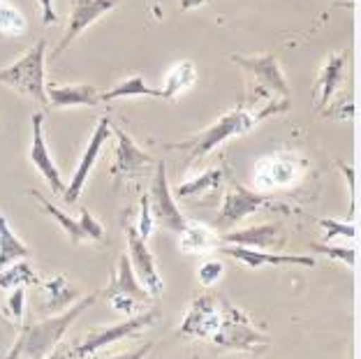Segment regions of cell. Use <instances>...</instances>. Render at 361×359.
Segmentation results:
<instances>
[{
    "instance_id": "cell-35",
    "label": "cell",
    "mask_w": 361,
    "mask_h": 359,
    "mask_svg": "<svg viewBox=\"0 0 361 359\" xmlns=\"http://www.w3.org/2000/svg\"><path fill=\"white\" fill-rule=\"evenodd\" d=\"M142 209H139V227H137V234L142 236V239L146 241L149 236L153 234V214H151V207H149V197L146 195H142Z\"/></svg>"
},
{
    "instance_id": "cell-9",
    "label": "cell",
    "mask_w": 361,
    "mask_h": 359,
    "mask_svg": "<svg viewBox=\"0 0 361 359\" xmlns=\"http://www.w3.org/2000/svg\"><path fill=\"white\" fill-rule=\"evenodd\" d=\"M149 207L153 220H160L162 225L169 227L171 232H180L185 225V216L180 214V209L176 207L174 195L169 190V181H167V165L165 162H155V174L151 181V190H149Z\"/></svg>"
},
{
    "instance_id": "cell-7",
    "label": "cell",
    "mask_w": 361,
    "mask_h": 359,
    "mask_svg": "<svg viewBox=\"0 0 361 359\" xmlns=\"http://www.w3.org/2000/svg\"><path fill=\"white\" fill-rule=\"evenodd\" d=\"M104 297L109 299L114 311H118L128 317L135 315L137 304H149V301L153 299L149 292L142 288V283L137 281V276L133 272V267H130V260H128L126 252L118 257V267H116V272L111 274V281H109V285H106Z\"/></svg>"
},
{
    "instance_id": "cell-23",
    "label": "cell",
    "mask_w": 361,
    "mask_h": 359,
    "mask_svg": "<svg viewBox=\"0 0 361 359\" xmlns=\"http://www.w3.org/2000/svg\"><path fill=\"white\" fill-rule=\"evenodd\" d=\"M30 255V248L14 234L10 220L0 211V269L10 267L16 260H26Z\"/></svg>"
},
{
    "instance_id": "cell-14",
    "label": "cell",
    "mask_w": 361,
    "mask_h": 359,
    "mask_svg": "<svg viewBox=\"0 0 361 359\" xmlns=\"http://www.w3.org/2000/svg\"><path fill=\"white\" fill-rule=\"evenodd\" d=\"M306 162L292 156H269L255 165V183L259 193H269L274 188L294 183L301 176Z\"/></svg>"
},
{
    "instance_id": "cell-41",
    "label": "cell",
    "mask_w": 361,
    "mask_h": 359,
    "mask_svg": "<svg viewBox=\"0 0 361 359\" xmlns=\"http://www.w3.org/2000/svg\"><path fill=\"white\" fill-rule=\"evenodd\" d=\"M44 359H70V353H68V350H65L63 346H56Z\"/></svg>"
},
{
    "instance_id": "cell-4",
    "label": "cell",
    "mask_w": 361,
    "mask_h": 359,
    "mask_svg": "<svg viewBox=\"0 0 361 359\" xmlns=\"http://www.w3.org/2000/svg\"><path fill=\"white\" fill-rule=\"evenodd\" d=\"M44 54H47V39H39L21 59H16L5 70H0V81L5 86H10L12 91L32 97L39 104H49L47 84H44Z\"/></svg>"
},
{
    "instance_id": "cell-17",
    "label": "cell",
    "mask_w": 361,
    "mask_h": 359,
    "mask_svg": "<svg viewBox=\"0 0 361 359\" xmlns=\"http://www.w3.org/2000/svg\"><path fill=\"white\" fill-rule=\"evenodd\" d=\"M285 243L283 230L278 225H252L245 230L229 232L220 239V246H243L255 250H274Z\"/></svg>"
},
{
    "instance_id": "cell-16",
    "label": "cell",
    "mask_w": 361,
    "mask_h": 359,
    "mask_svg": "<svg viewBox=\"0 0 361 359\" xmlns=\"http://www.w3.org/2000/svg\"><path fill=\"white\" fill-rule=\"evenodd\" d=\"M223 252L236 262L245 264L248 269L259 267H306L315 269L317 260L310 255H285V252H269V250H255L243 246H223Z\"/></svg>"
},
{
    "instance_id": "cell-8",
    "label": "cell",
    "mask_w": 361,
    "mask_h": 359,
    "mask_svg": "<svg viewBox=\"0 0 361 359\" xmlns=\"http://www.w3.org/2000/svg\"><path fill=\"white\" fill-rule=\"evenodd\" d=\"M220 317H223V297L216 295V292H207V295H200L190 304L178 324V334L180 336L211 341L213 334L218 331Z\"/></svg>"
},
{
    "instance_id": "cell-30",
    "label": "cell",
    "mask_w": 361,
    "mask_h": 359,
    "mask_svg": "<svg viewBox=\"0 0 361 359\" xmlns=\"http://www.w3.org/2000/svg\"><path fill=\"white\" fill-rule=\"evenodd\" d=\"M26 30V19L10 5H0V32L16 37Z\"/></svg>"
},
{
    "instance_id": "cell-15",
    "label": "cell",
    "mask_w": 361,
    "mask_h": 359,
    "mask_svg": "<svg viewBox=\"0 0 361 359\" xmlns=\"http://www.w3.org/2000/svg\"><path fill=\"white\" fill-rule=\"evenodd\" d=\"M30 162L35 165V169L39 172V176L44 178L47 185L51 188L54 195H63L65 193V183L61 178L59 167L49 153V146H47V137H44V114L42 111H35L32 114V142H30Z\"/></svg>"
},
{
    "instance_id": "cell-38",
    "label": "cell",
    "mask_w": 361,
    "mask_h": 359,
    "mask_svg": "<svg viewBox=\"0 0 361 359\" xmlns=\"http://www.w3.org/2000/svg\"><path fill=\"white\" fill-rule=\"evenodd\" d=\"M153 348H155V343H153V341H149V343H142L139 348L130 350V353L114 355V357H109V359H146V355H149Z\"/></svg>"
},
{
    "instance_id": "cell-5",
    "label": "cell",
    "mask_w": 361,
    "mask_h": 359,
    "mask_svg": "<svg viewBox=\"0 0 361 359\" xmlns=\"http://www.w3.org/2000/svg\"><path fill=\"white\" fill-rule=\"evenodd\" d=\"M158 320H160V308H151V311L137 313V315L128 317V320H123L118 324L95 327L84 341H79V343L72 348L70 355L77 357V359H88V357H93L97 350H102V348L111 346V343H118V341H123V339L137 336V334H142L144 329L153 327Z\"/></svg>"
},
{
    "instance_id": "cell-3",
    "label": "cell",
    "mask_w": 361,
    "mask_h": 359,
    "mask_svg": "<svg viewBox=\"0 0 361 359\" xmlns=\"http://www.w3.org/2000/svg\"><path fill=\"white\" fill-rule=\"evenodd\" d=\"M211 341L223 350H234V353H250L262 355L271 346V339L267 334L255 329L250 317L241 308H236L227 297H223V317H220L218 331L213 334Z\"/></svg>"
},
{
    "instance_id": "cell-2",
    "label": "cell",
    "mask_w": 361,
    "mask_h": 359,
    "mask_svg": "<svg viewBox=\"0 0 361 359\" xmlns=\"http://www.w3.org/2000/svg\"><path fill=\"white\" fill-rule=\"evenodd\" d=\"M97 295H86L81 297L75 306L65 308L59 315H49L42 322H30L21 324V331L16 336L14 346L5 359H44L51 350L61 343V339L68 334V329L75 324L81 315L88 311V306L95 304Z\"/></svg>"
},
{
    "instance_id": "cell-22",
    "label": "cell",
    "mask_w": 361,
    "mask_h": 359,
    "mask_svg": "<svg viewBox=\"0 0 361 359\" xmlns=\"http://www.w3.org/2000/svg\"><path fill=\"white\" fill-rule=\"evenodd\" d=\"M178 246L183 252L200 255V252H209L213 248H218L220 239L216 236V232H211L204 223H197V220H185L183 230L178 232Z\"/></svg>"
},
{
    "instance_id": "cell-24",
    "label": "cell",
    "mask_w": 361,
    "mask_h": 359,
    "mask_svg": "<svg viewBox=\"0 0 361 359\" xmlns=\"http://www.w3.org/2000/svg\"><path fill=\"white\" fill-rule=\"evenodd\" d=\"M197 79V70H195V63L192 61H180L174 70L169 72V77L165 81V86L160 88L162 93V100H176L180 93H185L188 88L195 84Z\"/></svg>"
},
{
    "instance_id": "cell-31",
    "label": "cell",
    "mask_w": 361,
    "mask_h": 359,
    "mask_svg": "<svg viewBox=\"0 0 361 359\" xmlns=\"http://www.w3.org/2000/svg\"><path fill=\"white\" fill-rule=\"evenodd\" d=\"M313 250L322 252V255L331 260H338V262H343L348 269L357 267V250L350 246H324V243H313Z\"/></svg>"
},
{
    "instance_id": "cell-1",
    "label": "cell",
    "mask_w": 361,
    "mask_h": 359,
    "mask_svg": "<svg viewBox=\"0 0 361 359\" xmlns=\"http://www.w3.org/2000/svg\"><path fill=\"white\" fill-rule=\"evenodd\" d=\"M290 109V100H281V97H269L264 91L255 88L245 102L239 104L236 109L223 114L216 123H211L207 130L192 135L190 140L183 142H174V144H165L171 151H180L185 153L188 162H197L200 158H204L207 153H211L213 149H218L220 144H225L232 137H239L250 133L257 123H262L269 116H276V114H283Z\"/></svg>"
},
{
    "instance_id": "cell-11",
    "label": "cell",
    "mask_w": 361,
    "mask_h": 359,
    "mask_svg": "<svg viewBox=\"0 0 361 359\" xmlns=\"http://www.w3.org/2000/svg\"><path fill=\"white\" fill-rule=\"evenodd\" d=\"M123 0H72V12H70V21H68V28H65L63 37L56 51L51 54V59H59L68 47L75 42V39L84 32L90 23H95L100 16H104L106 12H111L114 7H118Z\"/></svg>"
},
{
    "instance_id": "cell-10",
    "label": "cell",
    "mask_w": 361,
    "mask_h": 359,
    "mask_svg": "<svg viewBox=\"0 0 361 359\" xmlns=\"http://www.w3.org/2000/svg\"><path fill=\"white\" fill-rule=\"evenodd\" d=\"M128 260H130V267L137 276V281L142 283V288L149 292L151 297H160L162 290H165V281L155 267V257L153 252L146 246V241L142 236L137 234V227H128Z\"/></svg>"
},
{
    "instance_id": "cell-39",
    "label": "cell",
    "mask_w": 361,
    "mask_h": 359,
    "mask_svg": "<svg viewBox=\"0 0 361 359\" xmlns=\"http://www.w3.org/2000/svg\"><path fill=\"white\" fill-rule=\"evenodd\" d=\"M37 3H39V12H42V23H44V26H51V23H56L54 0H37Z\"/></svg>"
},
{
    "instance_id": "cell-33",
    "label": "cell",
    "mask_w": 361,
    "mask_h": 359,
    "mask_svg": "<svg viewBox=\"0 0 361 359\" xmlns=\"http://www.w3.org/2000/svg\"><path fill=\"white\" fill-rule=\"evenodd\" d=\"M331 109H324V118H336V121H352L357 116V102L345 100V102H329Z\"/></svg>"
},
{
    "instance_id": "cell-42",
    "label": "cell",
    "mask_w": 361,
    "mask_h": 359,
    "mask_svg": "<svg viewBox=\"0 0 361 359\" xmlns=\"http://www.w3.org/2000/svg\"><path fill=\"white\" fill-rule=\"evenodd\" d=\"M0 322L7 324V317H5V313H3V311H0Z\"/></svg>"
},
{
    "instance_id": "cell-28",
    "label": "cell",
    "mask_w": 361,
    "mask_h": 359,
    "mask_svg": "<svg viewBox=\"0 0 361 359\" xmlns=\"http://www.w3.org/2000/svg\"><path fill=\"white\" fill-rule=\"evenodd\" d=\"M223 178H225V172L220 167L207 169V172H202L200 176H192L190 181L180 183L176 188V195L180 200H188V197H195V195H202L207 190H218L220 183H223Z\"/></svg>"
},
{
    "instance_id": "cell-21",
    "label": "cell",
    "mask_w": 361,
    "mask_h": 359,
    "mask_svg": "<svg viewBox=\"0 0 361 359\" xmlns=\"http://www.w3.org/2000/svg\"><path fill=\"white\" fill-rule=\"evenodd\" d=\"M343 77H345V51L331 54L329 59H326V63L322 65V70H319V79H317L319 88H322V95H319V104H317L319 114L329 107L331 97L343 84Z\"/></svg>"
},
{
    "instance_id": "cell-20",
    "label": "cell",
    "mask_w": 361,
    "mask_h": 359,
    "mask_svg": "<svg viewBox=\"0 0 361 359\" xmlns=\"http://www.w3.org/2000/svg\"><path fill=\"white\" fill-rule=\"evenodd\" d=\"M39 292H42V311L47 315H59L65 308L81 297V290L75 288L63 274L51 276L47 283L39 285Z\"/></svg>"
},
{
    "instance_id": "cell-27",
    "label": "cell",
    "mask_w": 361,
    "mask_h": 359,
    "mask_svg": "<svg viewBox=\"0 0 361 359\" xmlns=\"http://www.w3.org/2000/svg\"><path fill=\"white\" fill-rule=\"evenodd\" d=\"M28 285H39V279L28 262L16 260L12 267L0 269V290H16V288H28Z\"/></svg>"
},
{
    "instance_id": "cell-40",
    "label": "cell",
    "mask_w": 361,
    "mask_h": 359,
    "mask_svg": "<svg viewBox=\"0 0 361 359\" xmlns=\"http://www.w3.org/2000/svg\"><path fill=\"white\" fill-rule=\"evenodd\" d=\"M211 0H180V10L188 12V10H195V7H202V5H209Z\"/></svg>"
},
{
    "instance_id": "cell-18",
    "label": "cell",
    "mask_w": 361,
    "mask_h": 359,
    "mask_svg": "<svg viewBox=\"0 0 361 359\" xmlns=\"http://www.w3.org/2000/svg\"><path fill=\"white\" fill-rule=\"evenodd\" d=\"M114 135L118 137L116 158H114V162H111V174L116 176V178L135 174V172H139V169H146V167L155 165V160L151 158V153H146L144 149H139L133 137L123 133L121 128H114Z\"/></svg>"
},
{
    "instance_id": "cell-36",
    "label": "cell",
    "mask_w": 361,
    "mask_h": 359,
    "mask_svg": "<svg viewBox=\"0 0 361 359\" xmlns=\"http://www.w3.org/2000/svg\"><path fill=\"white\" fill-rule=\"evenodd\" d=\"M338 167L343 169L345 174V181H348V190H350V207H348V218H355V211H357V169L352 165H345V162L338 160Z\"/></svg>"
},
{
    "instance_id": "cell-37",
    "label": "cell",
    "mask_w": 361,
    "mask_h": 359,
    "mask_svg": "<svg viewBox=\"0 0 361 359\" xmlns=\"http://www.w3.org/2000/svg\"><path fill=\"white\" fill-rule=\"evenodd\" d=\"M23 304H26V288H16L10 301H7V311H10L14 322H19L23 317Z\"/></svg>"
},
{
    "instance_id": "cell-29",
    "label": "cell",
    "mask_w": 361,
    "mask_h": 359,
    "mask_svg": "<svg viewBox=\"0 0 361 359\" xmlns=\"http://www.w3.org/2000/svg\"><path fill=\"white\" fill-rule=\"evenodd\" d=\"M317 225L324 230V239L326 241H336V239H350V241H357V225L352 223H341V220H334V218H319Z\"/></svg>"
},
{
    "instance_id": "cell-26",
    "label": "cell",
    "mask_w": 361,
    "mask_h": 359,
    "mask_svg": "<svg viewBox=\"0 0 361 359\" xmlns=\"http://www.w3.org/2000/svg\"><path fill=\"white\" fill-rule=\"evenodd\" d=\"M158 97V100H162V93L155 91V88H151L149 84L144 81V77H128L118 81L116 86L109 88V91H102V102H111V100H121V97Z\"/></svg>"
},
{
    "instance_id": "cell-19",
    "label": "cell",
    "mask_w": 361,
    "mask_h": 359,
    "mask_svg": "<svg viewBox=\"0 0 361 359\" xmlns=\"http://www.w3.org/2000/svg\"><path fill=\"white\" fill-rule=\"evenodd\" d=\"M49 107L68 109V107H95L102 102V91L93 84H70V86H47Z\"/></svg>"
},
{
    "instance_id": "cell-25",
    "label": "cell",
    "mask_w": 361,
    "mask_h": 359,
    "mask_svg": "<svg viewBox=\"0 0 361 359\" xmlns=\"http://www.w3.org/2000/svg\"><path fill=\"white\" fill-rule=\"evenodd\" d=\"M30 195H35V200L42 204V209L47 211V216L49 218H54L56 223L61 225V230L68 234V239L72 241V243H81V241H88L86 239V234H84V227H81V223L77 218H72V216H68L65 214L63 209H59L56 207L54 202H49L42 193H37V190H30Z\"/></svg>"
},
{
    "instance_id": "cell-13",
    "label": "cell",
    "mask_w": 361,
    "mask_h": 359,
    "mask_svg": "<svg viewBox=\"0 0 361 359\" xmlns=\"http://www.w3.org/2000/svg\"><path fill=\"white\" fill-rule=\"evenodd\" d=\"M109 137H111V123H109V118L102 116L100 123L95 126L93 135H90L88 144H86L84 156H81V160H79V167L75 169V176H72V181L68 185H65V193H63V202L65 204H75L81 197V193H84L86 181L90 176V169L95 167L97 158H100L102 146H104L106 140H109Z\"/></svg>"
},
{
    "instance_id": "cell-6",
    "label": "cell",
    "mask_w": 361,
    "mask_h": 359,
    "mask_svg": "<svg viewBox=\"0 0 361 359\" xmlns=\"http://www.w3.org/2000/svg\"><path fill=\"white\" fill-rule=\"evenodd\" d=\"M264 207H276V209L294 214V209L285 207V204H274V197H271V195L259 193V190L257 193L248 190V188L232 181V188L227 190L223 207H220L218 216H216V227L218 230H227V227L241 223L243 218H248L250 214H255V211L264 209Z\"/></svg>"
},
{
    "instance_id": "cell-12",
    "label": "cell",
    "mask_w": 361,
    "mask_h": 359,
    "mask_svg": "<svg viewBox=\"0 0 361 359\" xmlns=\"http://www.w3.org/2000/svg\"><path fill=\"white\" fill-rule=\"evenodd\" d=\"M234 63H239L243 70H248L252 79H255V88L264 93H276L278 97L287 100L290 95V86H287L285 75L278 65L276 56L274 54H257V56H239V54H232L229 56Z\"/></svg>"
},
{
    "instance_id": "cell-32",
    "label": "cell",
    "mask_w": 361,
    "mask_h": 359,
    "mask_svg": "<svg viewBox=\"0 0 361 359\" xmlns=\"http://www.w3.org/2000/svg\"><path fill=\"white\" fill-rule=\"evenodd\" d=\"M223 274H225V264L218 262V260H209V262H204L200 267V272H197V281H200L204 288H211V285H216L220 281Z\"/></svg>"
},
{
    "instance_id": "cell-34",
    "label": "cell",
    "mask_w": 361,
    "mask_h": 359,
    "mask_svg": "<svg viewBox=\"0 0 361 359\" xmlns=\"http://www.w3.org/2000/svg\"><path fill=\"white\" fill-rule=\"evenodd\" d=\"M79 223L81 227H84V234H86V239L88 241H104V227L97 223V220L90 216V211L88 209H81V218H79Z\"/></svg>"
}]
</instances>
